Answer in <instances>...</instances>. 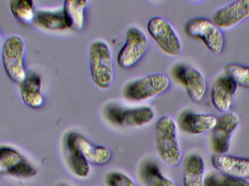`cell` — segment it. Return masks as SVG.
<instances>
[{
	"mask_svg": "<svg viewBox=\"0 0 249 186\" xmlns=\"http://www.w3.org/2000/svg\"><path fill=\"white\" fill-rule=\"evenodd\" d=\"M156 145L160 159L168 166H175L182 157L177 124L169 116L161 117L156 125Z\"/></svg>",
	"mask_w": 249,
	"mask_h": 186,
	"instance_id": "cell-1",
	"label": "cell"
},
{
	"mask_svg": "<svg viewBox=\"0 0 249 186\" xmlns=\"http://www.w3.org/2000/svg\"><path fill=\"white\" fill-rule=\"evenodd\" d=\"M89 67L95 84L101 89H108L113 78L112 59L110 48L104 42L97 40L91 44Z\"/></svg>",
	"mask_w": 249,
	"mask_h": 186,
	"instance_id": "cell-2",
	"label": "cell"
},
{
	"mask_svg": "<svg viewBox=\"0 0 249 186\" xmlns=\"http://www.w3.org/2000/svg\"><path fill=\"white\" fill-rule=\"evenodd\" d=\"M169 84V79L165 75L152 74L128 83L124 88L123 93L129 100L140 101L160 94Z\"/></svg>",
	"mask_w": 249,
	"mask_h": 186,
	"instance_id": "cell-3",
	"label": "cell"
},
{
	"mask_svg": "<svg viewBox=\"0 0 249 186\" xmlns=\"http://www.w3.org/2000/svg\"><path fill=\"white\" fill-rule=\"evenodd\" d=\"M24 51V41L18 35L9 36L3 43L2 58L5 72L12 80L20 84L27 78L23 63Z\"/></svg>",
	"mask_w": 249,
	"mask_h": 186,
	"instance_id": "cell-4",
	"label": "cell"
},
{
	"mask_svg": "<svg viewBox=\"0 0 249 186\" xmlns=\"http://www.w3.org/2000/svg\"><path fill=\"white\" fill-rule=\"evenodd\" d=\"M185 32L189 37L201 39L207 48L214 54L222 50L224 37L219 28L213 22L205 18H195L185 24Z\"/></svg>",
	"mask_w": 249,
	"mask_h": 186,
	"instance_id": "cell-5",
	"label": "cell"
},
{
	"mask_svg": "<svg viewBox=\"0 0 249 186\" xmlns=\"http://www.w3.org/2000/svg\"><path fill=\"white\" fill-rule=\"evenodd\" d=\"M107 120L111 124L120 127L139 126L149 123L154 118L153 109L147 106L123 108L109 105L105 110Z\"/></svg>",
	"mask_w": 249,
	"mask_h": 186,
	"instance_id": "cell-6",
	"label": "cell"
},
{
	"mask_svg": "<svg viewBox=\"0 0 249 186\" xmlns=\"http://www.w3.org/2000/svg\"><path fill=\"white\" fill-rule=\"evenodd\" d=\"M149 41L145 33L136 27H130L126 33V41L118 53L117 62L123 68L133 66L146 52Z\"/></svg>",
	"mask_w": 249,
	"mask_h": 186,
	"instance_id": "cell-7",
	"label": "cell"
},
{
	"mask_svg": "<svg viewBox=\"0 0 249 186\" xmlns=\"http://www.w3.org/2000/svg\"><path fill=\"white\" fill-rule=\"evenodd\" d=\"M148 31L167 55L177 56L181 51V44L175 30L165 19L160 16L151 18L147 24Z\"/></svg>",
	"mask_w": 249,
	"mask_h": 186,
	"instance_id": "cell-8",
	"label": "cell"
},
{
	"mask_svg": "<svg viewBox=\"0 0 249 186\" xmlns=\"http://www.w3.org/2000/svg\"><path fill=\"white\" fill-rule=\"evenodd\" d=\"M0 173L2 175L29 178L35 176L37 170L20 152L3 146L0 148Z\"/></svg>",
	"mask_w": 249,
	"mask_h": 186,
	"instance_id": "cell-9",
	"label": "cell"
},
{
	"mask_svg": "<svg viewBox=\"0 0 249 186\" xmlns=\"http://www.w3.org/2000/svg\"><path fill=\"white\" fill-rule=\"evenodd\" d=\"M239 121V116L233 112L225 113L217 119L211 138L212 148L215 154H225L229 151Z\"/></svg>",
	"mask_w": 249,
	"mask_h": 186,
	"instance_id": "cell-10",
	"label": "cell"
},
{
	"mask_svg": "<svg viewBox=\"0 0 249 186\" xmlns=\"http://www.w3.org/2000/svg\"><path fill=\"white\" fill-rule=\"evenodd\" d=\"M66 142L68 149L78 152L89 163L103 165L111 157V152L107 147L95 145L79 133H70L67 137Z\"/></svg>",
	"mask_w": 249,
	"mask_h": 186,
	"instance_id": "cell-11",
	"label": "cell"
},
{
	"mask_svg": "<svg viewBox=\"0 0 249 186\" xmlns=\"http://www.w3.org/2000/svg\"><path fill=\"white\" fill-rule=\"evenodd\" d=\"M249 17V0H235L217 10L213 23L218 27L231 28Z\"/></svg>",
	"mask_w": 249,
	"mask_h": 186,
	"instance_id": "cell-12",
	"label": "cell"
},
{
	"mask_svg": "<svg viewBox=\"0 0 249 186\" xmlns=\"http://www.w3.org/2000/svg\"><path fill=\"white\" fill-rule=\"evenodd\" d=\"M177 78L184 84L187 94L194 102L200 101L206 91V82L198 70L190 66L180 65L176 70Z\"/></svg>",
	"mask_w": 249,
	"mask_h": 186,
	"instance_id": "cell-13",
	"label": "cell"
},
{
	"mask_svg": "<svg viewBox=\"0 0 249 186\" xmlns=\"http://www.w3.org/2000/svg\"><path fill=\"white\" fill-rule=\"evenodd\" d=\"M211 161L219 172L232 177H249V159L225 154L213 155Z\"/></svg>",
	"mask_w": 249,
	"mask_h": 186,
	"instance_id": "cell-14",
	"label": "cell"
},
{
	"mask_svg": "<svg viewBox=\"0 0 249 186\" xmlns=\"http://www.w3.org/2000/svg\"><path fill=\"white\" fill-rule=\"evenodd\" d=\"M237 85L225 76L218 78L213 85L211 98L214 108L219 112L227 113L236 92Z\"/></svg>",
	"mask_w": 249,
	"mask_h": 186,
	"instance_id": "cell-15",
	"label": "cell"
},
{
	"mask_svg": "<svg viewBox=\"0 0 249 186\" xmlns=\"http://www.w3.org/2000/svg\"><path fill=\"white\" fill-rule=\"evenodd\" d=\"M217 123L213 115L186 112L178 119V124L184 132L192 135H200L213 130Z\"/></svg>",
	"mask_w": 249,
	"mask_h": 186,
	"instance_id": "cell-16",
	"label": "cell"
},
{
	"mask_svg": "<svg viewBox=\"0 0 249 186\" xmlns=\"http://www.w3.org/2000/svg\"><path fill=\"white\" fill-rule=\"evenodd\" d=\"M205 164L198 155H189L184 162V186H205L204 180Z\"/></svg>",
	"mask_w": 249,
	"mask_h": 186,
	"instance_id": "cell-17",
	"label": "cell"
},
{
	"mask_svg": "<svg viewBox=\"0 0 249 186\" xmlns=\"http://www.w3.org/2000/svg\"><path fill=\"white\" fill-rule=\"evenodd\" d=\"M20 93L25 104L32 108H38L43 103L41 92V80L36 75H32L20 83Z\"/></svg>",
	"mask_w": 249,
	"mask_h": 186,
	"instance_id": "cell-18",
	"label": "cell"
},
{
	"mask_svg": "<svg viewBox=\"0 0 249 186\" xmlns=\"http://www.w3.org/2000/svg\"><path fill=\"white\" fill-rule=\"evenodd\" d=\"M87 0H66L63 11L68 27L79 30L84 21V9Z\"/></svg>",
	"mask_w": 249,
	"mask_h": 186,
	"instance_id": "cell-19",
	"label": "cell"
},
{
	"mask_svg": "<svg viewBox=\"0 0 249 186\" xmlns=\"http://www.w3.org/2000/svg\"><path fill=\"white\" fill-rule=\"evenodd\" d=\"M35 19L38 24L49 29L62 30L68 27L63 9L38 11Z\"/></svg>",
	"mask_w": 249,
	"mask_h": 186,
	"instance_id": "cell-20",
	"label": "cell"
},
{
	"mask_svg": "<svg viewBox=\"0 0 249 186\" xmlns=\"http://www.w3.org/2000/svg\"><path fill=\"white\" fill-rule=\"evenodd\" d=\"M141 175L146 186H178L173 181L163 176L158 166L153 163L144 165Z\"/></svg>",
	"mask_w": 249,
	"mask_h": 186,
	"instance_id": "cell-21",
	"label": "cell"
},
{
	"mask_svg": "<svg viewBox=\"0 0 249 186\" xmlns=\"http://www.w3.org/2000/svg\"><path fill=\"white\" fill-rule=\"evenodd\" d=\"M10 7L15 17L21 23L31 24L35 16L33 12V2L31 0H13Z\"/></svg>",
	"mask_w": 249,
	"mask_h": 186,
	"instance_id": "cell-22",
	"label": "cell"
},
{
	"mask_svg": "<svg viewBox=\"0 0 249 186\" xmlns=\"http://www.w3.org/2000/svg\"><path fill=\"white\" fill-rule=\"evenodd\" d=\"M205 186H249L245 178L230 176L219 172L209 175L205 180Z\"/></svg>",
	"mask_w": 249,
	"mask_h": 186,
	"instance_id": "cell-23",
	"label": "cell"
},
{
	"mask_svg": "<svg viewBox=\"0 0 249 186\" xmlns=\"http://www.w3.org/2000/svg\"><path fill=\"white\" fill-rule=\"evenodd\" d=\"M224 72L237 85L249 89V66L229 63L225 67Z\"/></svg>",
	"mask_w": 249,
	"mask_h": 186,
	"instance_id": "cell-24",
	"label": "cell"
},
{
	"mask_svg": "<svg viewBox=\"0 0 249 186\" xmlns=\"http://www.w3.org/2000/svg\"><path fill=\"white\" fill-rule=\"evenodd\" d=\"M68 151V163L72 171L79 177H86L90 170L89 163L78 152L71 149Z\"/></svg>",
	"mask_w": 249,
	"mask_h": 186,
	"instance_id": "cell-25",
	"label": "cell"
},
{
	"mask_svg": "<svg viewBox=\"0 0 249 186\" xmlns=\"http://www.w3.org/2000/svg\"><path fill=\"white\" fill-rule=\"evenodd\" d=\"M105 183L107 186H138L130 177L117 171L109 173L106 176Z\"/></svg>",
	"mask_w": 249,
	"mask_h": 186,
	"instance_id": "cell-26",
	"label": "cell"
},
{
	"mask_svg": "<svg viewBox=\"0 0 249 186\" xmlns=\"http://www.w3.org/2000/svg\"><path fill=\"white\" fill-rule=\"evenodd\" d=\"M58 186H69V185H66V184H60V185H59Z\"/></svg>",
	"mask_w": 249,
	"mask_h": 186,
	"instance_id": "cell-27",
	"label": "cell"
}]
</instances>
